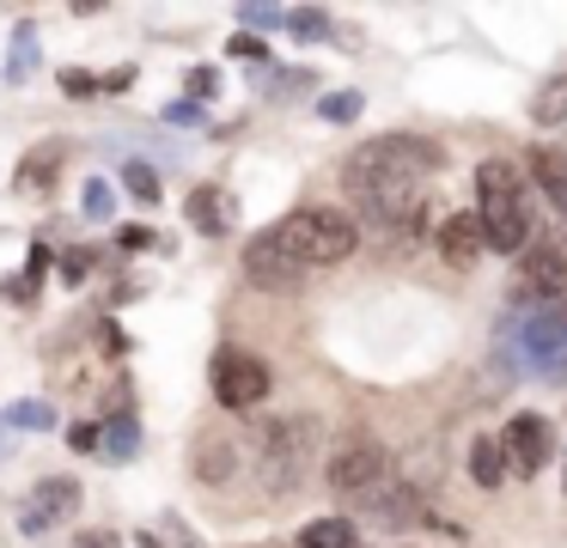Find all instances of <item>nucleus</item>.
<instances>
[{
	"label": "nucleus",
	"instance_id": "f257e3e1",
	"mask_svg": "<svg viewBox=\"0 0 567 548\" xmlns=\"http://www.w3.org/2000/svg\"><path fill=\"white\" fill-rule=\"evenodd\" d=\"M445 165V153L421 134H379V141L354 146L342 165L348 195L360 214L384 231H427V189L421 183Z\"/></svg>",
	"mask_w": 567,
	"mask_h": 548
},
{
	"label": "nucleus",
	"instance_id": "f03ea898",
	"mask_svg": "<svg viewBox=\"0 0 567 548\" xmlns=\"http://www.w3.org/2000/svg\"><path fill=\"white\" fill-rule=\"evenodd\" d=\"M476 219H482L488 250H506V256H518L537 238V226H530V183L518 177V165L488 158L476 170Z\"/></svg>",
	"mask_w": 567,
	"mask_h": 548
},
{
	"label": "nucleus",
	"instance_id": "7ed1b4c3",
	"mask_svg": "<svg viewBox=\"0 0 567 548\" xmlns=\"http://www.w3.org/2000/svg\"><path fill=\"white\" fill-rule=\"evenodd\" d=\"M275 244L293 256L299 268H336L360 250V226L342 207H293L287 219H275Z\"/></svg>",
	"mask_w": 567,
	"mask_h": 548
},
{
	"label": "nucleus",
	"instance_id": "20e7f679",
	"mask_svg": "<svg viewBox=\"0 0 567 548\" xmlns=\"http://www.w3.org/2000/svg\"><path fill=\"white\" fill-rule=\"evenodd\" d=\"M311 451H318V421L306 414H287V421H262L250 438V463L269 482V494H293L311 469Z\"/></svg>",
	"mask_w": 567,
	"mask_h": 548
},
{
	"label": "nucleus",
	"instance_id": "39448f33",
	"mask_svg": "<svg viewBox=\"0 0 567 548\" xmlns=\"http://www.w3.org/2000/svg\"><path fill=\"white\" fill-rule=\"evenodd\" d=\"M506 299L525 304V311L567 304V238H530L518 250L513 280H506Z\"/></svg>",
	"mask_w": 567,
	"mask_h": 548
},
{
	"label": "nucleus",
	"instance_id": "423d86ee",
	"mask_svg": "<svg viewBox=\"0 0 567 548\" xmlns=\"http://www.w3.org/2000/svg\"><path fill=\"white\" fill-rule=\"evenodd\" d=\"M391 482V457H384L379 438H342L330 457V494H342L348 506H372V494Z\"/></svg>",
	"mask_w": 567,
	"mask_h": 548
},
{
	"label": "nucleus",
	"instance_id": "0eeeda50",
	"mask_svg": "<svg viewBox=\"0 0 567 548\" xmlns=\"http://www.w3.org/2000/svg\"><path fill=\"white\" fill-rule=\"evenodd\" d=\"M269 396V365L245 348H220L214 353V402L220 409H257Z\"/></svg>",
	"mask_w": 567,
	"mask_h": 548
},
{
	"label": "nucleus",
	"instance_id": "6e6552de",
	"mask_svg": "<svg viewBox=\"0 0 567 548\" xmlns=\"http://www.w3.org/2000/svg\"><path fill=\"white\" fill-rule=\"evenodd\" d=\"M501 451H506V475H537L543 463L555 457V433H549V421L543 414H513V421L501 426Z\"/></svg>",
	"mask_w": 567,
	"mask_h": 548
},
{
	"label": "nucleus",
	"instance_id": "1a4fd4ad",
	"mask_svg": "<svg viewBox=\"0 0 567 548\" xmlns=\"http://www.w3.org/2000/svg\"><path fill=\"white\" fill-rule=\"evenodd\" d=\"M74 511H80V482L50 475V482L31 487V506H25V518H19V530L43 536V530H55V518H74Z\"/></svg>",
	"mask_w": 567,
	"mask_h": 548
},
{
	"label": "nucleus",
	"instance_id": "9d476101",
	"mask_svg": "<svg viewBox=\"0 0 567 548\" xmlns=\"http://www.w3.org/2000/svg\"><path fill=\"white\" fill-rule=\"evenodd\" d=\"M62 165H68V146H62V141H38L25 158H19L13 189L25 195V201H43V195L55 189V177H62Z\"/></svg>",
	"mask_w": 567,
	"mask_h": 548
},
{
	"label": "nucleus",
	"instance_id": "9b49d317",
	"mask_svg": "<svg viewBox=\"0 0 567 548\" xmlns=\"http://www.w3.org/2000/svg\"><path fill=\"white\" fill-rule=\"evenodd\" d=\"M245 275L257 280V287H293V280L306 275V268H299L293 256H287L281 244H275V231H257V238L245 244Z\"/></svg>",
	"mask_w": 567,
	"mask_h": 548
},
{
	"label": "nucleus",
	"instance_id": "f8f14e48",
	"mask_svg": "<svg viewBox=\"0 0 567 548\" xmlns=\"http://www.w3.org/2000/svg\"><path fill=\"white\" fill-rule=\"evenodd\" d=\"M488 250V238H482V219L476 214H452L440 226V256L452 268H476V256Z\"/></svg>",
	"mask_w": 567,
	"mask_h": 548
},
{
	"label": "nucleus",
	"instance_id": "ddd939ff",
	"mask_svg": "<svg viewBox=\"0 0 567 548\" xmlns=\"http://www.w3.org/2000/svg\"><path fill=\"white\" fill-rule=\"evenodd\" d=\"M189 463H196V475L208 487H220V482H233V469H238V451H233V438H220V433H202L196 438V451H189Z\"/></svg>",
	"mask_w": 567,
	"mask_h": 548
},
{
	"label": "nucleus",
	"instance_id": "4468645a",
	"mask_svg": "<svg viewBox=\"0 0 567 548\" xmlns=\"http://www.w3.org/2000/svg\"><path fill=\"white\" fill-rule=\"evenodd\" d=\"M470 482L488 487V494L506 482V451H501V433H476V438H470Z\"/></svg>",
	"mask_w": 567,
	"mask_h": 548
},
{
	"label": "nucleus",
	"instance_id": "2eb2a0df",
	"mask_svg": "<svg viewBox=\"0 0 567 548\" xmlns=\"http://www.w3.org/2000/svg\"><path fill=\"white\" fill-rule=\"evenodd\" d=\"M184 214H189V226H196V231H208V238H214V231H226V226H233V201H226V195L214 189V183H202V189L189 195V201H184Z\"/></svg>",
	"mask_w": 567,
	"mask_h": 548
},
{
	"label": "nucleus",
	"instance_id": "dca6fc26",
	"mask_svg": "<svg viewBox=\"0 0 567 548\" xmlns=\"http://www.w3.org/2000/svg\"><path fill=\"white\" fill-rule=\"evenodd\" d=\"M525 348L537 353V360H543V353H555V348H567V304H549V311L530 317V323H525Z\"/></svg>",
	"mask_w": 567,
	"mask_h": 548
},
{
	"label": "nucleus",
	"instance_id": "f3484780",
	"mask_svg": "<svg viewBox=\"0 0 567 548\" xmlns=\"http://www.w3.org/2000/svg\"><path fill=\"white\" fill-rule=\"evenodd\" d=\"M530 183H537V189H543V195H549V201L567 214V165H561V153H555V146L530 153Z\"/></svg>",
	"mask_w": 567,
	"mask_h": 548
},
{
	"label": "nucleus",
	"instance_id": "a211bd4d",
	"mask_svg": "<svg viewBox=\"0 0 567 548\" xmlns=\"http://www.w3.org/2000/svg\"><path fill=\"white\" fill-rule=\"evenodd\" d=\"M299 542L306 548H360V536L348 518H311L306 530H299Z\"/></svg>",
	"mask_w": 567,
	"mask_h": 548
},
{
	"label": "nucleus",
	"instance_id": "6ab92c4d",
	"mask_svg": "<svg viewBox=\"0 0 567 548\" xmlns=\"http://www.w3.org/2000/svg\"><path fill=\"white\" fill-rule=\"evenodd\" d=\"M530 116H537L543 128H561V122H567V73H555V80L530 97Z\"/></svg>",
	"mask_w": 567,
	"mask_h": 548
},
{
	"label": "nucleus",
	"instance_id": "aec40b11",
	"mask_svg": "<svg viewBox=\"0 0 567 548\" xmlns=\"http://www.w3.org/2000/svg\"><path fill=\"white\" fill-rule=\"evenodd\" d=\"M99 451H104V457H135V451H141V426H135V414H123V421H104Z\"/></svg>",
	"mask_w": 567,
	"mask_h": 548
},
{
	"label": "nucleus",
	"instance_id": "412c9836",
	"mask_svg": "<svg viewBox=\"0 0 567 548\" xmlns=\"http://www.w3.org/2000/svg\"><path fill=\"white\" fill-rule=\"evenodd\" d=\"M123 183H128V195H135V201L159 207V170H153V165H141V158H135V165H123Z\"/></svg>",
	"mask_w": 567,
	"mask_h": 548
},
{
	"label": "nucleus",
	"instance_id": "4be33fe9",
	"mask_svg": "<svg viewBox=\"0 0 567 548\" xmlns=\"http://www.w3.org/2000/svg\"><path fill=\"white\" fill-rule=\"evenodd\" d=\"M31 68H38V37H31V24L19 31V43H13V61H7V80H31Z\"/></svg>",
	"mask_w": 567,
	"mask_h": 548
},
{
	"label": "nucleus",
	"instance_id": "5701e85b",
	"mask_svg": "<svg viewBox=\"0 0 567 548\" xmlns=\"http://www.w3.org/2000/svg\"><path fill=\"white\" fill-rule=\"evenodd\" d=\"M0 421H7V426H55V409H50V402H7Z\"/></svg>",
	"mask_w": 567,
	"mask_h": 548
},
{
	"label": "nucleus",
	"instance_id": "b1692460",
	"mask_svg": "<svg viewBox=\"0 0 567 548\" xmlns=\"http://www.w3.org/2000/svg\"><path fill=\"white\" fill-rule=\"evenodd\" d=\"M318 110H323V122H354L360 116V92H330Z\"/></svg>",
	"mask_w": 567,
	"mask_h": 548
},
{
	"label": "nucleus",
	"instance_id": "393cba45",
	"mask_svg": "<svg viewBox=\"0 0 567 548\" xmlns=\"http://www.w3.org/2000/svg\"><path fill=\"white\" fill-rule=\"evenodd\" d=\"M111 207H116V189L104 177H92L86 183V219H111Z\"/></svg>",
	"mask_w": 567,
	"mask_h": 548
},
{
	"label": "nucleus",
	"instance_id": "a878e982",
	"mask_svg": "<svg viewBox=\"0 0 567 548\" xmlns=\"http://www.w3.org/2000/svg\"><path fill=\"white\" fill-rule=\"evenodd\" d=\"M214 85H220V73H214V68H189V80H184L189 104H208V97H214Z\"/></svg>",
	"mask_w": 567,
	"mask_h": 548
},
{
	"label": "nucleus",
	"instance_id": "bb28decb",
	"mask_svg": "<svg viewBox=\"0 0 567 548\" xmlns=\"http://www.w3.org/2000/svg\"><path fill=\"white\" fill-rule=\"evenodd\" d=\"M62 92H68V97H99V73H86V68H62Z\"/></svg>",
	"mask_w": 567,
	"mask_h": 548
},
{
	"label": "nucleus",
	"instance_id": "cd10ccee",
	"mask_svg": "<svg viewBox=\"0 0 567 548\" xmlns=\"http://www.w3.org/2000/svg\"><path fill=\"white\" fill-rule=\"evenodd\" d=\"M287 24H293L299 37H323V31H330V19H323L318 7H306V12H287Z\"/></svg>",
	"mask_w": 567,
	"mask_h": 548
},
{
	"label": "nucleus",
	"instance_id": "c85d7f7f",
	"mask_svg": "<svg viewBox=\"0 0 567 548\" xmlns=\"http://www.w3.org/2000/svg\"><path fill=\"white\" fill-rule=\"evenodd\" d=\"M86 275H92V250H68L62 256V280H68V287H80Z\"/></svg>",
	"mask_w": 567,
	"mask_h": 548
},
{
	"label": "nucleus",
	"instance_id": "c756f323",
	"mask_svg": "<svg viewBox=\"0 0 567 548\" xmlns=\"http://www.w3.org/2000/svg\"><path fill=\"white\" fill-rule=\"evenodd\" d=\"M226 55H238V61H262V55H269V43H262V37H233V43H226Z\"/></svg>",
	"mask_w": 567,
	"mask_h": 548
},
{
	"label": "nucleus",
	"instance_id": "7c9ffc66",
	"mask_svg": "<svg viewBox=\"0 0 567 548\" xmlns=\"http://www.w3.org/2000/svg\"><path fill=\"white\" fill-rule=\"evenodd\" d=\"M99 433H104L99 421H80L74 433H68V445H74V451H99Z\"/></svg>",
	"mask_w": 567,
	"mask_h": 548
},
{
	"label": "nucleus",
	"instance_id": "2f4dec72",
	"mask_svg": "<svg viewBox=\"0 0 567 548\" xmlns=\"http://www.w3.org/2000/svg\"><path fill=\"white\" fill-rule=\"evenodd\" d=\"M116 238H123V250H147V244H153V231H147V226H123Z\"/></svg>",
	"mask_w": 567,
	"mask_h": 548
},
{
	"label": "nucleus",
	"instance_id": "473e14b6",
	"mask_svg": "<svg viewBox=\"0 0 567 548\" xmlns=\"http://www.w3.org/2000/svg\"><path fill=\"white\" fill-rule=\"evenodd\" d=\"M123 85H135V68H116V73H104V80H99V92H123Z\"/></svg>",
	"mask_w": 567,
	"mask_h": 548
},
{
	"label": "nucleus",
	"instance_id": "72a5a7b5",
	"mask_svg": "<svg viewBox=\"0 0 567 548\" xmlns=\"http://www.w3.org/2000/svg\"><path fill=\"white\" fill-rule=\"evenodd\" d=\"M245 24H257V31H262V24H281V12H275V7H245Z\"/></svg>",
	"mask_w": 567,
	"mask_h": 548
},
{
	"label": "nucleus",
	"instance_id": "f704fd0d",
	"mask_svg": "<svg viewBox=\"0 0 567 548\" xmlns=\"http://www.w3.org/2000/svg\"><path fill=\"white\" fill-rule=\"evenodd\" d=\"M74 548H123V542H116V536L111 530H86V536H80V542Z\"/></svg>",
	"mask_w": 567,
	"mask_h": 548
},
{
	"label": "nucleus",
	"instance_id": "c9c22d12",
	"mask_svg": "<svg viewBox=\"0 0 567 548\" xmlns=\"http://www.w3.org/2000/svg\"><path fill=\"white\" fill-rule=\"evenodd\" d=\"M165 122H202V104H172V110H165Z\"/></svg>",
	"mask_w": 567,
	"mask_h": 548
},
{
	"label": "nucleus",
	"instance_id": "e433bc0d",
	"mask_svg": "<svg viewBox=\"0 0 567 548\" xmlns=\"http://www.w3.org/2000/svg\"><path fill=\"white\" fill-rule=\"evenodd\" d=\"M135 548H165V542H159V536H141V542H135Z\"/></svg>",
	"mask_w": 567,
	"mask_h": 548
},
{
	"label": "nucleus",
	"instance_id": "4c0bfd02",
	"mask_svg": "<svg viewBox=\"0 0 567 548\" xmlns=\"http://www.w3.org/2000/svg\"><path fill=\"white\" fill-rule=\"evenodd\" d=\"M555 153H561V165H567V141H561V146H555Z\"/></svg>",
	"mask_w": 567,
	"mask_h": 548
},
{
	"label": "nucleus",
	"instance_id": "58836bf2",
	"mask_svg": "<svg viewBox=\"0 0 567 548\" xmlns=\"http://www.w3.org/2000/svg\"><path fill=\"white\" fill-rule=\"evenodd\" d=\"M0 451H7V445H0Z\"/></svg>",
	"mask_w": 567,
	"mask_h": 548
}]
</instances>
